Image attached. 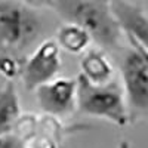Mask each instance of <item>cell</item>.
<instances>
[{"mask_svg": "<svg viewBox=\"0 0 148 148\" xmlns=\"http://www.w3.org/2000/svg\"><path fill=\"white\" fill-rule=\"evenodd\" d=\"M51 8L65 22L84 28L99 47L117 49L125 31L113 12L111 0H52Z\"/></svg>", "mask_w": 148, "mask_h": 148, "instance_id": "cell-1", "label": "cell"}, {"mask_svg": "<svg viewBox=\"0 0 148 148\" xmlns=\"http://www.w3.org/2000/svg\"><path fill=\"white\" fill-rule=\"evenodd\" d=\"M77 80V108L80 113L126 127L130 114L123 86L111 79L107 83H93L80 73Z\"/></svg>", "mask_w": 148, "mask_h": 148, "instance_id": "cell-2", "label": "cell"}, {"mask_svg": "<svg viewBox=\"0 0 148 148\" xmlns=\"http://www.w3.org/2000/svg\"><path fill=\"white\" fill-rule=\"evenodd\" d=\"M43 30L40 16L30 5L14 0L0 2V55L19 56Z\"/></svg>", "mask_w": 148, "mask_h": 148, "instance_id": "cell-3", "label": "cell"}, {"mask_svg": "<svg viewBox=\"0 0 148 148\" xmlns=\"http://www.w3.org/2000/svg\"><path fill=\"white\" fill-rule=\"evenodd\" d=\"M126 36L130 47L121 56L120 71L132 121L148 116V58L141 43Z\"/></svg>", "mask_w": 148, "mask_h": 148, "instance_id": "cell-4", "label": "cell"}, {"mask_svg": "<svg viewBox=\"0 0 148 148\" xmlns=\"http://www.w3.org/2000/svg\"><path fill=\"white\" fill-rule=\"evenodd\" d=\"M61 70V47L56 40H45L22 64L21 77L27 90H34L56 77Z\"/></svg>", "mask_w": 148, "mask_h": 148, "instance_id": "cell-5", "label": "cell"}, {"mask_svg": "<svg viewBox=\"0 0 148 148\" xmlns=\"http://www.w3.org/2000/svg\"><path fill=\"white\" fill-rule=\"evenodd\" d=\"M34 90L39 107L45 114L67 117L77 108V80L53 79Z\"/></svg>", "mask_w": 148, "mask_h": 148, "instance_id": "cell-6", "label": "cell"}, {"mask_svg": "<svg viewBox=\"0 0 148 148\" xmlns=\"http://www.w3.org/2000/svg\"><path fill=\"white\" fill-rule=\"evenodd\" d=\"M111 8L125 34L132 36L148 52V16L144 9L129 0H111Z\"/></svg>", "mask_w": 148, "mask_h": 148, "instance_id": "cell-7", "label": "cell"}, {"mask_svg": "<svg viewBox=\"0 0 148 148\" xmlns=\"http://www.w3.org/2000/svg\"><path fill=\"white\" fill-rule=\"evenodd\" d=\"M21 116L19 98L14 80L0 86V135L14 130Z\"/></svg>", "mask_w": 148, "mask_h": 148, "instance_id": "cell-8", "label": "cell"}, {"mask_svg": "<svg viewBox=\"0 0 148 148\" xmlns=\"http://www.w3.org/2000/svg\"><path fill=\"white\" fill-rule=\"evenodd\" d=\"M82 74L93 83H107L113 77V65L101 49H89L82 58Z\"/></svg>", "mask_w": 148, "mask_h": 148, "instance_id": "cell-9", "label": "cell"}, {"mask_svg": "<svg viewBox=\"0 0 148 148\" xmlns=\"http://www.w3.org/2000/svg\"><path fill=\"white\" fill-rule=\"evenodd\" d=\"M56 42H58L59 47L65 49L70 53L77 55L88 49V46L92 42V37L84 28L76 25V24L67 22L58 30Z\"/></svg>", "mask_w": 148, "mask_h": 148, "instance_id": "cell-10", "label": "cell"}, {"mask_svg": "<svg viewBox=\"0 0 148 148\" xmlns=\"http://www.w3.org/2000/svg\"><path fill=\"white\" fill-rule=\"evenodd\" d=\"M21 71H22V62L19 56L9 53L0 55V74L5 79L14 80L15 77L21 76Z\"/></svg>", "mask_w": 148, "mask_h": 148, "instance_id": "cell-11", "label": "cell"}, {"mask_svg": "<svg viewBox=\"0 0 148 148\" xmlns=\"http://www.w3.org/2000/svg\"><path fill=\"white\" fill-rule=\"evenodd\" d=\"M0 148H24V138L18 132H8L0 135Z\"/></svg>", "mask_w": 148, "mask_h": 148, "instance_id": "cell-12", "label": "cell"}, {"mask_svg": "<svg viewBox=\"0 0 148 148\" xmlns=\"http://www.w3.org/2000/svg\"><path fill=\"white\" fill-rule=\"evenodd\" d=\"M25 3L31 8H40V6H52V0H25Z\"/></svg>", "mask_w": 148, "mask_h": 148, "instance_id": "cell-13", "label": "cell"}, {"mask_svg": "<svg viewBox=\"0 0 148 148\" xmlns=\"http://www.w3.org/2000/svg\"><path fill=\"white\" fill-rule=\"evenodd\" d=\"M117 148H132V145L129 144V141H121V142L117 145Z\"/></svg>", "mask_w": 148, "mask_h": 148, "instance_id": "cell-14", "label": "cell"}, {"mask_svg": "<svg viewBox=\"0 0 148 148\" xmlns=\"http://www.w3.org/2000/svg\"><path fill=\"white\" fill-rule=\"evenodd\" d=\"M144 51H145V49H144ZM145 53H147V58H148V52H147V51H145Z\"/></svg>", "mask_w": 148, "mask_h": 148, "instance_id": "cell-15", "label": "cell"}]
</instances>
